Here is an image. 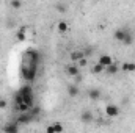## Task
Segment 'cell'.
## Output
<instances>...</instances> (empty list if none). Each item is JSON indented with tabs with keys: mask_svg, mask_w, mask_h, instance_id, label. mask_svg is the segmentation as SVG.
Instances as JSON below:
<instances>
[{
	"mask_svg": "<svg viewBox=\"0 0 135 133\" xmlns=\"http://www.w3.org/2000/svg\"><path fill=\"white\" fill-rule=\"evenodd\" d=\"M38 61H39V53L28 49L24 52L22 55V64H21V74L22 78L27 81H33L36 78V72H38Z\"/></svg>",
	"mask_w": 135,
	"mask_h": 133,
	"instance_id": "obj_1",
	"label": "cell"
},
{
	"mask_svg": "<svg viewBox=\"0 0 135 133\" xmlns=\"http://www.w3.org/2000/svg\"><path fill=\"white\" fill-rule=\"evenodd\" d=\"M19 93L22 94V99H24V103H25V105H28L30 108L35 106V105H33L35 94H33V88H32L30 85H24V86L21 88V91H19Z\"/></svg>",
	"mask_w": 135,
	"mask_h": 133,
	"instance_id": "obj_2",
	"label": "cell"
},
{
	"mask_svg": "<svg viewBox=\"0 0 135 133\" xmlns=\"http://www.w3.org/2000/svg\"><path fill=\"white\" fill-rule=\"evenodd\" d=\"M105 114L108 117H118L119 116V106L115 105V103H108L105 106Z\"/></svg>",
	"mask_w": 135,
	"mask_h": 133,
	"instance_id": "obj_3",
	"label": "cell"
},
{
	"mask_svg": "<svg viewBox=\"0 0 135 133\" xmlns=\"http://www.w3.org/2000/svg\"><path fill=\"white\" fill-rule=\"evenodd\" d=\"M113 63H115V60H113L110 55H101V57H99V60H98V64H101L104 69H105V67H108L110 64H113Z\"/></svg>",
	"mask_w": 135,
	"mask_h": 133,
	"instance_id": "obj_4",
	"label": "cell"
},
{
	"mask_svg": "<svg viewBox=\"0 0 135 133\" xmlns=\"http://www.w3.org/2000/svg\"><path fill=\"white\" fill-rule=\"evenodd\" d=\"M3 133H19V124L17 122H9L3 125Z\"/></svg>",
	"mask_w": 135,
	"mask_h": 133,
	"instance_id": "obj_5",
	"label": "cell"
},
{
	"mask_svg": "<svg viewBox=\"0 0 135 133\" xmlns=\"http://www.w3.org/2000/svg\"><path fill=\"white\" fill-rule=\"evenodd\" d=\"M93 119H94V116H93L91 111H83V113H80V121H82L83 124H91Z\"/></svg>",
	"mask_w": 135,
	"mask_h": 133,
	"instance_id": "obj_6",
	"label": "cell"
},
{
	"mask_svg": "<svg viewBox=\"0 0 135 133\" xmlns=\"http://www.w3.org/2000/svg\"><path fill=\"white\" fill-rule=\"evenodd\" d=\"M119 72V64H118V61H115L113 64H110L108 67H105V74L107 75H115V74H118Z\"/></svg>",
	"mask_w": 135,
	"mask_h": 133,
	"instance_id": "obj_7",
	"label": "cell"
},
{
	"mask_svg": "<svg viewBox=\"0 0 135 133\" xmlns=\"http://www.w3.org/2000/svg\"><path fill=\"white\" fill-rule=\"evenodd\" d=\"M82 58H85V55H83L82 50H74V52L71 53V61H72V63H79Z\"/></svg>",
	"mask_w": 135,
	"mask_h": 133,
	"instance_id": "obj_8",
	"label": "cell"
},
{
	"mask_svg": "<svg viewBox=\"0 0 135 133\" xmlns=\"http://www.w3.org/2000/svg\"><path fill=\"white\" fill-rule=\"evenodd\" d=\"M127 36H129V33H127L126 30H123V28H119V30H116V32H115V38H116L118 41H121V42H124Z\"/></svg>",
	"mask_w": 135,
	"mask_h": 133,
	"instance_id": "obj_9",
	"label": "cell"
},
{
	"mask_svg": "<svg viewBox=\"0 0 135 133\" xmlns=\"http://www.w3.org/2000/svg\"><path fill=\"white\" fill-rule=\"evenodd\" d=\"M66 72H68V75H71V77H77L79 75V67L75 64H69V66H66Z\"/></svg>",
	"mask_w": 135,
	"mask_h": 133,
	"instance_id": "obj_10",
	"label": "cell"
},
{
	"mask_svg": "<svg viewBox=\"0 0 135 133\" xmlns=\"http://www.w3.org/2000/svg\"><path fill=\"white\" fill-rule=\"evenodd\" d=\"M30 119H32V116H30L28 113H22V114L17 117V121H16V122L21 125V124H27V122H30Z\"/></svg>",
	"mask_w": 135,
	"mask_h": 133,
	"instance_id": "obj_11",
	"label": "cell"
},
{
	"mask_svg": "<svg viewBox=\"0 0 135 133\" xmlns=\"http://www.w3.org/2000/svg\"><path fill=\"white\" fill-rule=\"evenodd\" d=\"M88 96H90L93 100H99V99H101V91H99V89H96V88H93V89H90Z\"/></svg>",
	"mask_w": 135,
	"mask_h": 133,
	"instance_id": "obj_12",
	"label": "cell"
},
{
	"mask_svg": "<svg viewBox=\"0 0 135 133\" xmlns=\"http://www.w3.org/2000/svg\"><path fill=\"white\" fill-rule=\"evenodd\" d=\"M91 72H93L94 75H99V74H104V72H105V69H104L101 64L94 63V64H93V67H91Z\"/></svg>",
	"mask_w": 135,
	"mask_h": 133,
	"instance_id": "obj_13",
	"label": "cell"
},
{
	"mask_svg": "<svg viewBox=\"0 0 135 133\" xmlns=\"http://www.w3.org/2000/svg\"><path fill=\"white\" fill-rule=\"evenodd\" d=\"M57 28H58V32H60V33H66L68 28H69V25H68V22L61 21V22H58V24H57Z\"/></svg>",
	"mask_w": 135,
	"mask_h": 133,
	"instance_id": "obj_14",
	"label": "cell"
},
{
	"mask_svg": "<svg viewBox=\"0 0 135 133\" xmlns=\"http://www.w3.org/2000/svg\"><path fill=\"white\" fill-rule=\"evenodd\" d=\"M121 69L124 70V72H135V63H124Z\"/></svg>",
	"mask_w": 135,
	"mask_h": 133,
	"instance_id": "obj_15",
	"label": "cell"
},
{
	"mask_svg": "<svg viewBox=\"0 0 135 133\" xmlns=\"http://www.w3.org/2000/svg\"><path fill=\"white\" fill-rule=\"evenodd\" d=\"M68 94H69L71 97H75V96L79 94V88H77L75 85H71V86L68 88Z\"/></svg>",
	"mask_w": 135,
	"mask_h": 133,
	"instance_id": "obj_16",
	"label": "cell"
},
{
	"mask_svg": "<svg viewBox=\"0 0 135 133\" xmlns=\"http://www.w3.org/2000/svg\"><path fill=\"white\" fill-rule=\"evenodd\" d=\"M16 108H17V111L22 114V113H28V110H30V106L28 105H25V103H21V105H16Z\"/></svg>",
	"mask_w": 135,
	"mask_h": 133,
	"instance_id": "obj_17",
	"label": "cell"
},
{
	"mask_svg": "<svg viewBox=\"0 0 135 133\" xmlns=\"http://www.w3.org/2000/svg\"><path fill=\"white\" fill-rule=\"evenodd\" d=\"M52 125L55 129V133H63V124L61 122H54Z\"/></svg>",
	"mask_w": 135,
	"mask_h": 133,
	"instance_id": "obj_18",
	"label": "cell"
},
{
	"mask_svg": "<svg viewBox=\"0 0 135 133\" xmlns=\"http://www.w3.org/2000/svg\"><path fill=\"white\" fill-rule=\"evenodd\" d=\"M39 111H41L39 106H32V108L28 110V114H30V116H36V114H39Z\"/></svg>",
	"mask_w": 135,
	"mask_h": 133,
	"instance_id": "obj_19",
	"label": "cell"
},
{
	"mask_svg": "<svg viewBox=\"0 0 135 133\" xmlns=\"http://www.w3.org/2000/svg\"><path fill=\"white\" fill-rule=\"evenodd\" d=\"M9 5H11L13 8H21V6H22V2H19V0H11Z\"/></svg>",
	"mask_w": 135,
	"mask_h": 133,
	"instance_id": "obj_20",
	"label": "cell"
},
{
	"mask_svg": "<svg viewBox=\"0 0 135 133\" xmlns=\"http://www.w3.org/2000/svg\"><path fill=\"white\" fill-rule=\"evenodd\" d=\"M17 39H19V41H25V39H27L25 32H21V30H19V32H17Z\"/></svg>",
	"mask_w": 135,
	"mask_h": 133,
	"instance_id": "obj_21",
	"label": "cell"
},
{
	"mask_svg": "<svg viewBox=\"0 0 135 133\" xmlns=\"http://www.w3.org/2000/svg\"><path fill=\"white\" fill-rule=\"evenodd\" d=\"M77 64H79L80 67H85L86 64H88V60H86V58H82V60H80V61H79Z\"/></svg>",
	"mask_w": 135,
	"mask_h": 133,
	"instance_id": "obj_22",
	"label": "cell"
},
{
	"mask_svg": "<svg viewBox=\"0 0 135 133\" xmlns=\"http://www.w3.org/2000/svg\"><path fill=\"white\" fill-rule=\"evenodd\" d=\"M55 8L60 9V11H66V6H65L63 3H55Z\"/></svg>",
	"mask_w": 135,
	"mask_h": 133,
	"instance_id": "obj_23",
	"label": "cell"
},
{
	"mask_svg": "<svg viewBox=\"0 0 135 133\" xmlns=\"http://www.w3.org/2000/svg\"><path fill=\"white\" fill-rule=\"evenodd\" d=\"M46 133H55V129H54V125H52V124L46 127Z\"/></svg>",
	"mask_w": 135,
	"mask_h": 133,
	"instance_id": "obj_24",
	"label": "cell"
},
{
	"mask_svg": "<svg viewBox=\"0 0 135 133\" xmlns=\"http://www.w3.org/2000/svg\"><path fill=\"white\" fill-rule=\"evenodd\" d=\"M6 108V100L0 99V110H5Z\"/></svg>",
	"mask_w": 135,
	"mask_h": 133,
	"instance_id": "obj_25",
	"label": "cell"
}]
</instances>
